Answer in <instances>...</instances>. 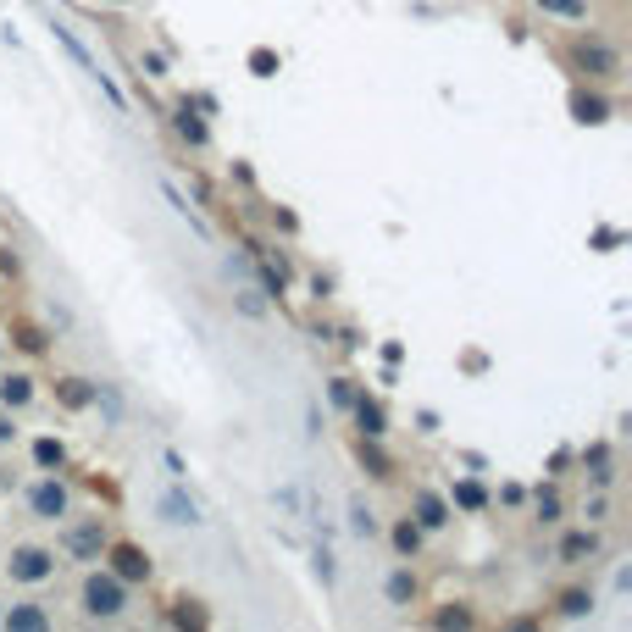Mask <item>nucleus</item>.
<instances>
[{
  "instance_id": "nucleus-16",
  "label": "nucleus",
  "mask_w": 632,
  "mask_h": 632,
  "mask_svg": "<svg viewBox=\"0 0 632 632\" xmlns=\"http://www.w3.org/2000/svg\"><path fill=\"white\" fill-rule=\"evenodd\" d=\"M560 554H566V560H583V554H594V533H572Z\"/></svg>"
},
{
  "instance_id": "nucleus-5",
  "label": "nucleus",
  "mask_w": 632,
  "mask_h": 632,
  "mask_svg": "<svg viewBox=\"0 0 632 632\" xmlns=\"http://www.w3.org/2000/svg\"><path fill=\"white\" fill-rule=\"evenodd\" d=\"M28 505H34V516L56 522V516H67V488L61 482H39L34 494H28Z\"/></svg>"
},
{
  "instance_id": "nucleus-15",
  "label": "nucleus",
  "mask_w": 632,
  "mask_h": 632,
  "mask_svg": "<svg viewBox=\"0 0 632 632\" xmlns=\"http://www.w3.org/2000/svg\"><path fill=\"white\" fill-rule=\"evenodd\" d=\"M583 61H594L599 73H616V50H605V45H583Z\"/></svg>"
},
{
  "instance_id": "nucleus-24",
  "label": "nucleus",
  "mask_w": 632,
  "mask_h": 632,
  "mask_svg": "<svg viewBox=\"0 0 632 632\" xmlns=\"http://www.w3.org/2000/svg\"><path fill=\"white\" fill-rule=\"evenodd\" d=\"M250 67H255V73L266 78V73H272V50H255V56H250Z\"/></svg>"
},
{
  "instance_id": "nucleus-20",
  "label": "nucleus",
  "mask_w": 632,
  "mask_h": 632,
  "mask_svg": "<svg viewBox=\"0 0 632 632\" xmlns=\"http://www.w3.org/2000/svg\"><path fill=\"white\" fill-rule=\"evenodd\" d=\"M455 500H461L466 511H482V488H477V482H461V488H455Z\"/></svg>"
},
{
  "instance_id": "nucleus-2",
  "label": "nucleus",
  "mask_w": 632,
  "mask_h": 632,
  "mask_svg": "<svg viewBox=\"0 0 632 632\" xmlns=\"http://www.w3.org/2000/svg\"><path fill=\"white\" fill-rule=\"evenodd\" d=\"M12 577H17V583H45V577H56V554H50V549H17V554H12Z\"/></svg>"
},
{
  "instance_id": "nucleus-4",
  "label": "nucleus",
  "mask_w": 632,
  "mask_h": 632,
  "mask_svg": "<svg viewBox=\"0 0 632 632\" xmlns=\"http://www.w3.org/2000/svg\"><path fill=\"white\" fill-rule=\"evenodd\" d=\"M111 572H117L122 583H139V577L150 572V560H145V549H133V544H117V549H111Z\"/></svg>"
},
{
  "instance_id": "nucleus-17",
  "label": "nucleus",
  "mask_w": 632,
  "mask_h": 632,
  "mask_svg": "<svg viewBox=\"0 0 632 632\" xmlns=\"http://www.w3.org/2000/svg\"><path fill=\"white\" fill-rule=\"evenodd\" d=\"M61 455H67V450H61L56 439H39V444H34V461H39V466H61Z\"/></svg>"
},
{
  "instance_id": "nucleus-11",
  "label": "nucleus",
  "mask_w": 632,
  "mask_h": 632,
  "mask_svg": "<svg viewBox=\"0 0 632 632\" xmlns=\"http://www.w3.org/2000/svg\"><path fill=\"white\" fill-rule=\"evenodd\" d=\"M178 133H183V139H189V145H205V139H211V133H205V122H200V117H194V111H189V106H183V111H178Z\"/></svg>"
},
{
  "instance_id": "nucleus-14",
  "label": "nucleus",
  "mask_w": 632,
  "mask_h": 632,
  "mask_svg": "<svg viewBox=\"0 0 632 632\" xmlns=\"http://www.w3.org/2000/svg\"><path fill=\"white\" fill-rule=\"evenodd\" d=\"M410 594H416V577H410V572H394V577H389V599H394V605H410Z\"/></svg>"
},
{
  "instance_id": "nucleus-19",
  "label": "nucleus",
  "mask_w": 632,
  "mask_h": 632,
  "mask_svg": "<svg viewBox=\"0 0 632 632\" xmlns=\"http://www.w3.org/2000/svg\"><path fill=\"white\" fill-rule=\"evenodd\" d=\"M394 544H399L405 554H416V544H421V533H416L410 522H399V527H394Z\"/></svg>"
},
{
  "instance_id": "nucleus-6",
  "label": "nucleus",
  "mask_w": 632,
  "mask_h": 632,
  "mask_svg": "<svg viewBox=\"0 0 632 632\" xmlns=\"http://www.w3.org/2000/svg\"><path fill=\"white\" fill-rule=\"evenodd\" d=\"M156 511H161L167 522H178V527H194V522H200V511H194V500L183 494V488H167V494L156 500Z\"/></svg>"
},
{
  "instance_id": "nucleus-7",
  "label": "nucleus",
  "mask_w": 632,
  "mask_h": 632,
  "mask_svg": "<svg viewBox=\"0 0 632 632\" xmlns=\"http://www.w3.org/2000/svg\"><path fill=\"white\" fill-rule=\"evenodd\" d=\"M416 522H421V527H444V522H450L444 500H439V494H416Z\"/></svg>"
},
{
  "instance_id": "nucleus-10",
  "label": "nucleus",
  "mask_w": 632,
  "mask_h": 632,
  "mask_svg": "<svg viewBox=\"0 0 632 632\" xmlns=\"http://www.w3.org/2000/svg\"><path fill=\"white\" fill-rule=\"evenodd\" d=\"M6 627H17V632H39V627H45V610H34V605H17V610L6 616Z\"/></svg>"
},
{
  "instance_id": "nucleus-18",
  "label": "nucleus",
  "mask_w": 632,
  "mask_h": 632,
  "mask_svg": "<svg viewBox=\"0 0 632 632\" xmlns=\"http://www.w3.org/2000/svg\"><path fill=\"white\" fill-rule=\"evenodd\" d=\"M577 117H583V122H605V100H588V95H577Z\"/></svg>"
},
{
  "instance_id": "nucleus-22",
  "label": "nucleus",
  "mask_w": 632,
  "mask_h": 632,
  "mask_svg": "<svg viewBox=\"0 0 632 632\" xmlns=\"http://www.w3.org/2000/svg\"><path fill=\"white\" fill-rule=\"evenodd\" d=\"M538 516L554 522V516H560V500H554V494H538Z\"/></svg>"
},
{
  "instance_id": "nucleus-3",
  "label": "nucleus",
  "mask_w": 632,
  "mask_h": 632,
  "mask_svg": "<svg viewBox=\"0 0 632 632\" xmlns=\"http://www.w3.org/2000/svg\"><path fill=\"white\" fill-rule=\"evenodd\" d=\"M100 549H106V527H100V522L67 533V554H78V560H100Z\"/></svg>"
},
{
  "instance_id": "nucleus-8",
  "label": "nucleus",
  "mask_w": 632,
  "mask_h": 632,
  "mask_svg": "<svg viewBox=\"0 0 632 632\" xmlns=\"http://www.w3.org/2000/svg\"><path fill=\"white\" fill-rule=\"evenodd\" d=\"M356 421H361L367 439H383V433H389V428H383V405H372V399H356Z\"/></svg>"
},
{
  "instance_id": "nucleus-1",
  "label": "nucleus",
  "mask_w": 632,
  "mask_h": 632,
  "mask_svg": "<svg viewBox=\"0 0 632 632\" xmlns=\"http://www.w3.org/2000/svg\"><path fill=\"white\" fill-rule=\"evenodd\" d=\"M84 610L89 616H117L122 610V577H89L84 583Z\"/></svg>"
},
{
  "instance_id": "nucleus-21",
  "label": "nucleus",
  "mask_w": 632,
  "mask_h": 632,
  "mask_svg": "<svg viewBox=\"0 0 632 632\" xmlns=\"http://www.w3.org/2000/svg\"><path fill=\"white\" fill-rule=\"evenodd\" d=\"M349 516H356V533H361V538H367V533H372V511H367V505H361V500H356V505H349Z\"/></svg>"
},
{
  "instance_id": "nucleus-12",
  "label": "nucleus",
  "mask_w": 632,
  "mask_h": 632,
  "mask_svg": "<svg viewBox=\"0 0 632 632\" xmlns=\"http://www.w3.org/2000/svg\"><path fill=\"white\" fill-rule=\"evenodd\" d=\"M61 399H67V405L78 410V405H89V399H95V389H89L84 378H67V383H61Z\"/></svg>"
},
{
  "instance_id": "nucleus-13",
  "label": "nucleus",
  "mask_w": 632,
  "mask_h": 632,
  "mask_svg": "<svg viewBox=\"0 0 632 632\" xmlns=\"http://www.w3.org/2000/svg\"><path fill=\"white\" fill-rule=\"evenodd\" d=\"M28 394H34L28 378H6V383H0V399H6V405H28Z\"/></svg>"
},
{
  "instance_id": "nucleus-23",
  "label": "nucleus",
  "mask_w": 632,
  "mask_h": 632,
  "mask_svg": "<svg viewBox=\"0 0 632 632\" xmlns=\"http://www.w3.org/2000/svg\"><path fill=\"white\" fill-rule=\"evenodd\" d=\"M588 605H594V599H588V594H566V616H583V610H588Z\"/></svg>"
},
{
  "instance_id": "nucleus-9",
  "label": "nucleus",
  "mask_w": 632,
  "mask_h": 632,
  "mask_svg": "<svg viewBox=\"0 0 632 632\" xmlns=\"http://www.w3.org/2000/svg\"><path fill=\"white\" fill-rule=\"evenodd\" d=\"M544 12H554V17H572V23H583L588 17V0H538Z\"/></svg>"
}]
</instances>
